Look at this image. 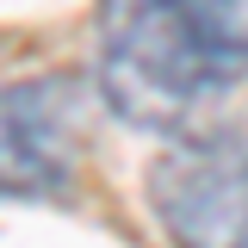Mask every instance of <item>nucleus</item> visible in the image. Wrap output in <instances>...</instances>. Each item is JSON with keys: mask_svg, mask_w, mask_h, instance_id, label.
I'll return each instance as SVG.
<instances>
[{"mask_svg": "<svg viewBox=\"0 0 248 248\" xmlns=\"http://www.w3.org/2000/svg\"><path fill=\"white\" fill-rule=\"evenodd\" d=\"M186 13L230 62H248V0H186Z\"/></svg>", "mask_w": 248, "mask_h": 248, "instance_id": "nucleus-4", "label": "nucleus"}, {"mask_svg": "<svg viewBox=\"0 0 248 248\" xmlns=\"http://www.w3.org/2000/svg\"><path fill=\"white\" fill-rule=\"evenodd\" d=\"M149 211L174 248H248V143L223 130L174 137L149 161Z\"/></svg>", "mask_w": 248, "mask_h": 248, "instance_id": "nucleus-2", "label": "nucleus"}, {"mask_svg": "<svg viewBox=\"0 0 248 248\" xmlns=\"http://www.w3.org/2000/svg\"><path fill=\"white\" fill-rule=\"evenodd\" d=\"M236 68L242 62L199 31L186 0H99L93 13V87L130 130L192 137L236 87Z\"/></svg>", "mask_w": 248, "mask_h": 248, "instance_id": "nucleus-1", "label": "nucleus"}, {"mask_svg": "<svg viewBox=\"0 0 248 248\" xmlns=\"http://www.w3.org/2000/svg\"><path fill=\"white\" fill-rule=\"evenodd\" d=\"M81 168V87L68 75L0 81V192L50 199Z\"/></svg>", "mask_w": 248, "mask_h": 248, "instance_id": "nucleus-3", "label": "nucleus"}]
</instances>
